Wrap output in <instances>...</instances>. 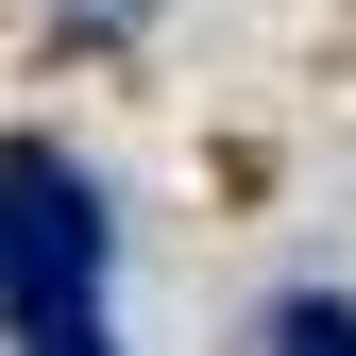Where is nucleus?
Returning <instances> with one entry per match:
<instances>
[{"label": "nucleus", "mask_w": 356, "mask_h": 356, "mask_svg": "<svg viewBox=\"0 0 356 356\" xmlns=\"http://www.w3.org/2000/svg\"><path fill=\"white\" fill-rule=\"evenodd\" d=\"M254 356H356V305L339 289H289L272 323H254Z\"/></svg>", "instance_id": "1"}, {"label": "nucleus", "mask_w": 356, "mask_h": 356, "mask_svg": "<svg viewBox=\"0 0 356 356\" xmlns=\"http://www.w3.org/2000/svg\"><path fill=\"white\" fill-rule=\"evenodd\" d=\"M34 187H51V153H34V136H0V254H17V204Z\"/></svg>", "instance_id": "2"}]
</instances>
